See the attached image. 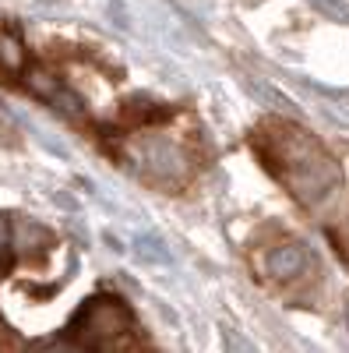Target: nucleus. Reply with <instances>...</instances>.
Returning a JSON list of instances; mask_svg holds the SVG:
<instances>
[{
    "mask_svg": "<svg viewBox=\"0 0 349 353\" xmlns=\"http://www.w3.org/2000/svg\"><path fill=\"white\" fill-rule=\"evenodd\" d=\"M0 64L8 71H21V64H25V46L14 32H0Z\"/></svg>",
    "mask_w": 349,
    "mask_h": 353,
    "instance_id": "7",
    "label": "nucleus"
},
{
    "mask_svg": "<svg viewBox=\"0 0 349 353\" xmlns=\"http://www.w3.org/2000/svg\"><path fill=\"white\" fill-rule=\"evenodd\" d=\"M141 166L156 181H180L187 173V159L180 156V149L166 138H149L141 141Z\"/></svg>",
    "mask_w": 349,
    "mask_h": 353,
    "instance_id": "3",
    "label": "nucleus"
},
{
    "mask_svg": "<svg viewBox=\"0 0 349 353\" xmlns=\"http://www.w3.org/2000/svg\"><path fill=\"white\" fill-rule=\"evenodd\" d=\"M8 244H11V223H8L4 216H0V254L8 251Z\"/></svg>",
    "mask_w": 349,
    "mask_h": 353,
    "instance_id": "9",
    "label": "nucleus"
},
{
    "mask_svg": "<svg viewBox=\"0 0 349 353\" xmlns=\"http://www.w3.org/2000/svg\"><path fill=\"white\" fill-rule=\"evenodd\" d=\"M124 325H131L127 307H124L120 301H113V297H96L92 304H85V307L78 311L71 332H81L89 346H99L96 336H116Z\"/></svg>",
    "mask_w": 349,
    "mask_h": 353,
    "instance_id": "2",
    "label": "nucleus"
},
{
    "mask_svg": "<svg viewBox=\"0 0 349 353\" xmlns=\"http://www.w3.org/2000/svg\"><path fill=\"white\" fill-rule=\"evenodd\" d=\"M346 325H349V301H346Z\"/></svg>",
    "mask_w": 349,
    "mask_h": 353,
    "instance_id": "10",
    "label": "nucleus"
},
{
    "mask_svg": "<svg viewBox=\"0 0 349 353\" xmlns=\"http://www.w3.org/2000/svg\"><path fill=\"white\" fill-rule=\"evenodd\" d=\"M307 269V251L300 244H279L272 254H268V272L275 279H293Z\"/></svg>",
    "mask_w": 349,
    "mask_h": 353,
    "instance_id": "5",
    "label": "nucleus"
},
{
    "mask_svg": "<svg viewBox=\"0 0 349 353\" xmlns=\"http://www.w3.org/2000/svg\"><path fill=\"white\" fill-rule=\"evenodd\" d=\"M28 88H32L36 96H43L50 106H56L61 113H67V117H81V99L71 92V88H64L56 78H50L46 71H32V78H28Z\"/></svg>",
    "mask_w": 349,
    "mask_h": 353,
    "instance_id": "4",
    "label": "nucleus"
},
{
    "mask_svg": "<svg viewBox=\"0 0 349 353\" xmlns=\"http://www.w3.org/2000/svg\"><path fill=\"white\" fill-rule=\"evenodd\" d=\"M134 244H138L134 251H138V258H141V261H152V265H169V261H173V258H169V251H166V244L156 237V233H141V237H138Z\"/></svg>",
    "mask_w": 349,
    "mask_h": 353,
    "instance_id": "6",
    "label": "nucleus"
},
{
    "mask_svg": "<svg viewBox=\"0 0 349 353\" xmlns=\"http://www.w3.org/2000/svg\"><path fill=\"white\" fill-rule=\"evenodd\" d=\"M310 4H314L317 11H325L332 21H349V8L339 4V0H310Z\"/></svg>",
    "mask_w": 349,
    "mask_h": 353,
    "instance_id": "8",
    "label": "nucleus"
},
{
    "mask_svg": "<svg viewBox=\"0 0 349 353\" xmlns=\"http://www.w3.org/2000/svg\"><path fill=\"white\" fill-rule=\"evenodd\" d=\"M286 184L304 205L321 201L335 184H339V170L335 163L317 149L307 138H293L289 145V170H286Z\"/></svg>",
    "mask_w": 349,
    "mask_h": 353,
    "instance_id": "1",
    "label": "nucleus"
}]
</instances>
